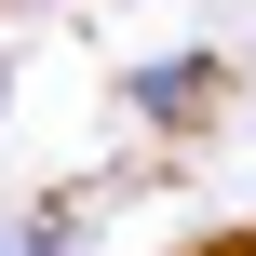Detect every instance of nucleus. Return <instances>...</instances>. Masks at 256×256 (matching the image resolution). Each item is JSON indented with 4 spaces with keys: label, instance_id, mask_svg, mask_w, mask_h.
<instances>
[{
    "label": "nucleus",
    "instance_id": "obj_1",
    "mask_svg": "<svg viewBox=\"0 0 256 256\" xmlns=\"http://www.w3.org/2000/svg\"><path fill=\"white\" fill-rule=\"evenodd\" d=\"M202 94H216V68H148L135 81V108H202Z\"/></svg>",
    "mask_w": 256,
    "mask_h": 256
},
{
    "label": "nucleus",
    "instance_id": "obj_2",
    "mask_svg": "<svg viewBox=\"0 0 256 256\" xmlns=\"http://www.w3.org/2000/svg\"><path fill=\"white\" fill-rule=\"evenodd\" d=\"M243 256H256V243H243Z\"/></svg>",
    "mask_w": 256,
    "mask_h": 256
}]
</instances>
